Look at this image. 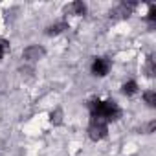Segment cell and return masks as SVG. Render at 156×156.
I'll list each match as a JSON object with an SVG mask.
<instances>
[{"label": "cell", "mask_w": 156, "mask_h": 156, "mask_svg": "<svg viewBox=\"0 0 156 156\" xmlns=\"http://www.w3.org/2000/svg\"><path fill=\"white\" fill-rule=\"evenodd\" d=\"M8 50H9V42L6 39H0V59L8 53Z\"/></svg>", "instance_id": "cell-11"}, {"label": "cell", "mask_w": 156, "mask_h": 156, "mask_svg": "<svg viewBox=\"0 0 156 156\" xmlns=\"http://www.w3.org/2000/svg\"><path fill=\"white\" fill-rule=\"evenodd\" d=\"M145 73H147L149 77H154V73H156V68H154V59H152V57H149V59H147V64H145Z\"/></svg>", "instance_id": "cell-10"}, {"label": "cell", "mask_w": 156, "mask_h": 156, "mask_svg": "<svg viewBox=\"0 0 156 156\" xmlns=\"http://www.w3.org/2000/svg\"><path fill=\"white\" fill-rule=\"evenodd\" d=\"M64 13H70V15H85L87 13V6H85V2H72L70 6H66L64 8Z\"/></svg>", "instance_id": "cell-5"}, {"label": "cell", "mask_w": 156, "mask_h": 156, "mask_svg": "<svg viewBox=\"0 0 156 156\" xmlns=\"http://www.w3.org/2000/svg\"><path fill=\"white\" fill-rule=\"evenodd\" d=\"M154 129H156V121H151V123H147L145 125V134H151V132H154Z\"/></svg>", "instance_id": "cell-12"}, {"label": "cell", "mask_w": 156, "mask_h": 156, "mask_svg": "<svg viewBox=\"0 0 156 156\" xmlns=\"http://www.w3.org/2000/svg\"><path fill=\"white\" fill-rule=\"evenodd\" d=\"M121 92H123L125 96H132V94H136V92H138V83H136V81H129V83H125V85L121 87Z\"/></svg>", "instance_id": "cell-7"}, {"label": "cell", "mask_w": 156, "mask_h": 156, "mask_svg": "<svg viewBox=\"0 0 156 156\" xmlns=\"http://www.w3.org/2000/svg\"><path fill=\"white\" fill-rule=\"evenodd\" d=\"M143 99H145V103H147L149 107H156V92H154V90L143 92Z\"/></svg>", "instance_id": "cell-9"}, {"label": "cell", "mask_w": 156, "mask_h": 156, "mask_svg": "<svg viewBox=\"0 0 156 156\" xmlns=\"http://www.w3.org/2000/svg\"><path fill=\"white\" fill-rule=\"evenodd\" d=\"M64 30H68V24H66V22H57V24H51V26H48V28H46V35L53 37V35L62 33Z\"/></svg>", "instance_id": "cell-6"}, {"label": "cell", "mask_w": 156, "mask_h": 156, "mask_svg": "<svg viewBox=\"0 0 156 156\" xmlns=\"http://www.w3.org/2000/svg\"><path fill=\"white\" fill-rule=\"evenodd\" d=\"M62 116H64V114H62V108H55V110L50 112V121L57 127V125L62 123Z\"/></svg>", "instance_id": "cell-8"}, {"label": "cell", "mask_w": 156, "mask_h": 156, "mask_svg": "<svg viewBox=\"0 0 156 156\" xmlns=\"http://www.w3.org/2000/svg\"><path fill=\"white\" fill-rule=\"evenodd\" d=\"M147 19H149L151 22L156 19V6H151V8H149V15H147Z\"/></svg>", "instance_id": "cell-13"}, {"label": "cell", "mask_w": 156, "mask_h": 156, "mask_svg": "<svg viewBox=\"0 0 156 156\" xmlns=\"http://www.w3.org/2000/svg\"><path fill=\"white\" fill-rule=\"evenodd\" d=\"M46 55V50L42 46H28L24 51H22V59L30 61V62H35L39 59H42Z\"/></svg>", "instance_id": "cell-4"}, {"label": "cell", "mask_w": 156, "mask_h": 156, "mask_svg": "<svg viewBox=\"0 0 156 156\" xmlns=\"http://www.w3.org/2000/svg\"><path fill=\"white\" fill-rule=\"evenodd\" d=\"M110 72V61L105 59V57H98L94 62H92V73L98 75V77H105L107 73Z\"/></svg>", "instance_id": "cell-3"}, {"label": "cell", "mask_w": 156, "mask_h": 156, "mask_svg": "<svg viewBox=\"0 0 156 156\" xmlns=\"http://www.w3.org/2000/svg\"><path fill=\"white\" fill-rule=\"evenodd\" d=\"M88 110H90V118H98V119H103V121H118L121 118V108L116 101L112 99H107V101H101V99H92L88 101Z\"/></svg>", "instance_id": "cell-1"}, {"label": "cell", "mask_w": 156, "mask_h": 156, "mask_svg": "<svg viewBox=\"0 0 156 156\" xmlns=\"http://www.w3.org/2000/svg\"><path fill=\"white\" fill-rule=\"evenodd\" d=\"M108 134V127H107V121L103 119H98V118H90V125H88V138L92 141H99V140H105Z\"/></svg>", "instance_id": "cell-2"}]
</instances>
